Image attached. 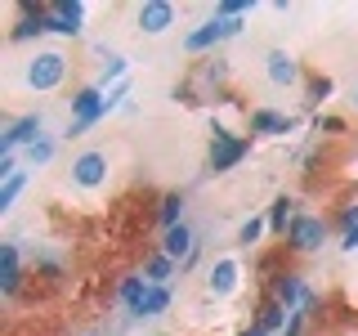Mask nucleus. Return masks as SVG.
Instances as JSON below:
<instances>
[{"mask_svg": "<svg viewBox=\"0 0 358 336\" xmlns=\"http://www.w3.org/2000/svg\"><path fill=\"white\" fill-rule=\"evenodd\" d=\"M242 31H246V18H215L210 14L206 22H197V27L184 36V54H206V50H215V45H224V41L242 36Z\"/></svg>", "mask_w": 358, "mask_h": 336, "instance_id": "1", "label": "nucleus"}, {"mask_svg": "<svg viewBox=\"0 0 358 336\" xmlns=\"http://www.w3.org/2000/svg\"><path fill=\"white\" fill-rule=\"evenodd\" d=\"M103 117H108V94L99 85H81L72 94V126H67L63 134H67V139H76V134H85L90 126H99Z\"/></svg>", "mask_w": 358, "mask_h": 336, "instance_id": "2", "label": "nucleus"}, {"mask_svg": "<svg viewBox=\"0 0 358 336\" xmlns=\"http://www.w3.org/2000/svg\"><path fill=\"white\" fill-rule=\"evenodd\" d=\"M63 76H67V54H59V50H41V54L27 59V85L41 90V94L59 90Z\"/></svg>", "mask_w": 358, "mask_h": 336, "instance_id": "3", "label": "nucleus"}, {"mask_svg": "<svg viewBox=\"0 0 358 336\" xmlns=\"http://www.w3.org/2000/svg\"><path fill=\"white\" fill-rule=\"evenodd\" d=\"M246 153H251V134H233V130L215 126V134H210V171L215 175L233 171Z\"/></svg>", "mask_w": 358, "mask_h": 336, "instance_id": "4", "label": "nucleus"}, {"mask_svg": "<svg viewBox=\"0 0 358 336\" xmlns=\"http://www.w3.org/2000/svg\"><path fill=\"white\" fill-rule=\"evenodd\" d=\"M327 233H331V224L322 220V216H296V220H291V229H287V246L296 255H313V251H322Z\"/></svg>", "mask_w": 358, "mask_h": 336, "instance_id": "5", "label": "nucleus"}, {"mask_svg": "<svg viewBox=\"0 0 358 336\" xmlns=\"http://www.w3.org/2000/svg\"><path fill=\"white\" fill-rule=\"evenodd\" d=\"M41 134H45V117H41V112H27V117L9 121V126L0 130V157H14L18 148H31Z\"/></svg>", "mask_w": 358, "mask_h": 336, "instance_id": "6", "label": "nucleus"}, {"mask_svg": "<svg viewBox=\"0 0 358 336\" xmlns=\"http://www.w3.org/2000/svg\"><path fill=\"white\" fill-rule=\"evenodd\" d=\"M67 171H72V184H76V188H103L112 166H108V153L85 148V153L72 157V166H67Z\"/></svg>", "mask_w": 358, "mask_h": 336, "instance_id": "7", "label": "nucleus"}, {"mask_svg": "<svg viewBox=\"0 0 358 336\" xmlns=\"http://www.w3.org/2000/svg\"><path fill=\"white\" fill-rule=\"evenodd\" d=\"M134 22H139L143 36H162V31H171L179 22V5H171V0H143L134 9Z\"/></svg>", "mask_w": 358, "mask_h": 336, "instance_id": "8", "label": "nucleus"}, {"mask_svg": "<svg viewBox=\"0 0 358 336\" xmlns=\"http://www.w3.org/2000/svg\"><path fill=\"white\" fill-rule=\"evenodd\" d=\"M45 18H50V31H59V36H81L85 31V5H76V0H50Z\"/></svg>", "mask_w": 358, "mask_h": 336, "instance_id": "9", "label": "nucleus"}, {"mask_svg": "<svg viewBox=\"0 0 358 336\" xmlns=\"http://www.w3.org/2000/svg\"><path fill=\"white\" fill-rule=\"evenodd\" d=\"M264 76H268V85L291 90V85H300V63L291 59L287 50H268L264 54Z\"/></svg>", "mask_w": 358, "mask_h": 336, "instance_id": "10", "label": "nucleus"}, {"mask_svg": "<svg viewBox=\"0 0 358 336\" xmlns=\"http://www.w3.org/2000/svg\"><path fill=\"white\" fill-rule=\"evenodd\" d=\"M197 242H201V238H197V229H193V224L184 220V224H175V229H166V238H162V251L171 255L175 265H184L188 255L197 251Z\"/></svg>", "mask_w": 358, "mask_h": 336, "instance_id": "11", "label": "nucleus"}, {"mask_svg": "<svg viewBox=\"0 0 358 336\" xmlns=\"http://www.w3.org/2000/svg\"><path fill=\"white\" fill-rule=\"evenodd\" d=\"M305 296H309V287H305V278H300V274H291V269L273 274V300H278V305H287L291 314H296L300 305H305Z\"/></svg>", "mask_w": 358, "mask_h": 336, "instance_id": "12", "label": "nucleus"}, {"mask_svg": "<svg viewBox=\"0 0 358 336\" xmlns=\"http://www.w3.org/2000/svg\"><path fill=\"white\" fill-rule=\"evenodd\" d=\"M296 130V121L282 117V112H273V108H251V117H246V134H291Z\"/></svg>", "mask_w": 358, "mask_h": 336, "instance_id": "13", "label": "nucleus"}, {"mask_svg": "<svg viewBox=\"0 0 358 336\" xmlns=\"http://www.w3.org/2000/svg\"><path fill=\"white\" fill-rule=\"evenodd\" d=\"M238 278H242V265L233 260V255H224V260L210 265V274H206V287L215 291V296H229L233 287H238Z\"/></svg>", "mask_w": 358, "mask_h": 336, "instance_id": "14", "label": "nucleus"}, {"mask_svg": "<svg viewBox=\"0 0 358 336\" xmlns=\"http://www.w3.org/2000/svg\"><path fill=\"white\" fill-rule=\"evenodd\" d=\"M255 328H260V332H268V336H278V332H287V323H291V309L287 305H278V300L273 296H268V300H260V309H255Z\"/></svg>", "mask_w": 358, "mask_h": 336, "instance_id": "15", "label": "nucleus"}, {"mask_svg": "<svg viewBox=\"0 0 358 336\" xmlns=\"http://www.w3.org/2000/svg\"><path fill=\"white\" fill-rule=\"evenodd\" d=\"M148 291H152V283H148L143 274H134V278H126V283L117 287V300L126 305L130 318H139V309H143V300H148Z\"/></svg>", "mask_w": 358, "mask_h": 336, "instance_id": "16", "label": "nucleus"}, {"mask_svg": "<svg viewBox=\"0 0 358 336\" xmlns=\"http://www.w3.org/2000/svg\"><path fill=\"white\" fill-rule=\"evenodd\" d=\"M22 283V269H18V242H5L0 246V291L5 296H14Z\"/></svg>", "mask_w": 358, "mask_h": 336, "instance_id": "17", "label": "nucleus"}, {"mask_svg": "<svg viewBox=\"0 0 358 336\" xmlns=\"http://www.w3.org/2000/svg\"><path fill=\"white\" fill-rule=\"evenodd\" d=\"M291 220H296V197L278 193V197H273V206H268V233H278V238H287Z\"/></svg>", "mask_w": 358, "mask_h": 336, "instance_id": "18", "label": "nucleus"}, {"mask_svg": "<svg viewBox=\"0 0 358 336\" xmlns=\"http://www.w3.org/2000/svg\"><path fill=\"white\" fill-rule=\"evenodd\" d=\"M184 193H166L162 197V211H157V220H162V233L166 229H175V224H184Z\"/></svg>", "mask_w": 358, "mask_h": 336, "instance_id": "19", "label": "nucleus"}, {"mask_svg": "<svg viewBox=\"0 0 358 336\" xmlns=\"http://www.w3.org/2000/svg\"><path fill=\"white\" fill-rule=\"evenodd\" d=\"M175 274H179V265H175L166 251H157L152 260H148V269H143V278H148L152 287H166V278H175Z\"/></svg>", "mask_w": 358, "mask_h": 336, "instance_id": "20", "label": "nucleus"}, {"mask_svg": "<svg viewBox=\"0 0 358 336\" xmlns=\"http://www.w3.org/2000/svg\"><path fill=\"white\" fill-rule=\"evenodd\" d=\"M27 153V162L31 166H50L54 162V153H59V134H41L36 144H31V148H22Z\"/></svg>", "mask_w": 358, "mask_h": 336, "instance_id": "21", "label": "nucleus"}, {"mask_svg": "<svg viewBox=\"0 0 358 336\" xmlns=\"http://www.w3.org/2000/svg\"><path fill=\"white\" fill-rule=\"evenodd\" d=\"M341 246L345 251H358V202L341 211Z\"/></svg>", "mask_w": 358, "mask_h": 336, "instance_id": "22", "label": "nucleus"}, {"mask_svg": "<svg viewBox=\"0 0 358 336\" xmlns=\"http://www.w3.org/2000/svg\"><path fill=\"white\" fill-rule=\"evenodd\" d=\"M166 309H171V287H152L148 300H143V309H139V318H162Z\"/></svg>", "mask_w": 358, "mask_h": 336, "instance_id": "23", "label": "nucleus"}, {"mask_svg": "<svg viewBox=\"0 0 358 336\" xmlns=\"http://www.w3.org/2000/svg\"><path fill=\"white\" fill-rule=\"evenodd\" d=\"M126 67H130V63H126V54H112V59L103 63V72H99V81H94V85H99V90H103L108 81H117V85H121V81H126Z\"/></svg>", "mask_w": 358, "mask_h": 336, "instance_id": "24", "label": "nucleus"}, {"mask_svg": "<svg viewBox=\"0 0 358 336\" xmlns=\"http://www.w3.org/2000/svg\"><path fill=\"white\" fill-rule=\"evenodd\" d=\"M22 184H27V175H14V179H5V184H0V216H5V211H14V202H18V193H22Z\"/></svg>", "mask_w": 358, "mask_h": 336, "instance_id": "25", "label": "nucleus"}, {"mask_svg": "<svg viewBox=\"0 0 358 336\" xmlns=\"http://www.w3.org/2000/svg\"><path fill=\"white\" fill-rule=\"evenodd\" d=\"M264 229H268V216H251V220L238 229V242H242V246H255V242L264 238Z\"/></svg>", "mask_w": 358, "mask_h": 336, "instance_id": "26", "label": "nucleus"}, {"mask_svg": "<svg viewBox=\"0 0 358 336\" xmlns=\"http://www.w3.org/2000/svg\"><path fill=\"white\" fill-rule=\"evenodd\" d=\"M251 0H220V5H215V18H246V14H251Z\"/></svg>", "mask_w": 358, "mask_h": 336, "instance_id": "27", "label": "nucleus"}, {"mask_svg": "<svg viewBox=\"0 0 358 336\" xmlns=\"http://www.w3.org/2000/svg\"><path fill=\"white\" fill-rule=\"evenodd\" d=\"M327 94H331V81H327V76H318V81H309V104H313V108H318V104H322Z\"/></svg>", "mask_w": 358, "mask_h": 336, "instance_id": "28", "label": "nucleus"}, {"mask_svg": "<svg viewBox=\"0 0 358 336\" xmlns=\"http://www.w3.org/2000/svg\"><path fill=\"white\" fill-rule=\"evenodd\" d=\"M313 130H327V134H341V130H345V121H341V117H322V112H318V117H313Z\"/></svg>", "mask_w": 358, "mask_h": 336, "instance_id": "29", "label": "nucleus"}, {"mask_svg": "<svg viewBox=\"0 0 358 336\" xmlns=\"http://www.w3.org/2000/svg\"><path fill=\"white\" fill-rule=\"evenodd\" d=\"M305 323H309V314H305V309H296V314H291V323H287V332H282V336H305Z\"/></svg>", "mask_w": 358, "mask_h": 336, "instance_id": "30", "label": "nucleus"}, {"mask_svg": "<svg viewBox=\"0 0 358 336\" xmlns=\"http://www.w3.org/2000/svg\"><path fill=\"white\" fill-rule=\"evenodd\" d=\"M126 94H130V81H121V85H112V90H108V112H112V108H117V104H121V99H126Z\"/></svg>", "mask_w": 358, "mask_h": 336, "instance_id": "31", "label": "nucleus"}, {"mask_svg": "<svg viewBox=\"0 0 358 336\" xmlns=\"http://www.w3.org/2000/svg\"><path fill=\"white\" fill-rule=\"evenodd\" d=\"M41 274H45V278H59V274H63V265L54 260V255H41Z\"/></svg>", "mask_w": 358, "mask_h": 336, "instance_id": "32", "label": "nucleus"}, {"mask_svg": "<svg viewBox=\"0 0 358 336\" xmlns=\"http://www.w3.org/2000/svg\"><path fill=\"white\" fill-rule=\"evenodd\" d=\"M242 336H268V332H260V328H255V323H251V328H246Z\"/></svg>", "mask_w": 358, "mask_h": 336, "instance_id": "33", "label": "nucleus"}, {"mask_svg": "<svg viewBox=\"0 0 358 336\" xmlns=\"http://www.w3.org/2000/svg\"><path fill=\"white\" fill-rule=\"evenodd\" d=\"M350 104H354V108H358V85H354V99H350Z\"/></svg>", "mask_w": 358, "mask_h": 336, "instance_id": "34", "label": "nucleus"}, {"mask_svg": "<svg viewBox=\"0 0 358 336\" xmlns=\"http://www.w3.org/2000/svg\"><path fill=\"white\" fill-rule=\"evenodd\" d=\"M81 336H94V332H81Z\"/></svg>", "mask_w": 358, "mask_h": 336, "instance_id": "35", "label": "nucleus"}]
</instances>
